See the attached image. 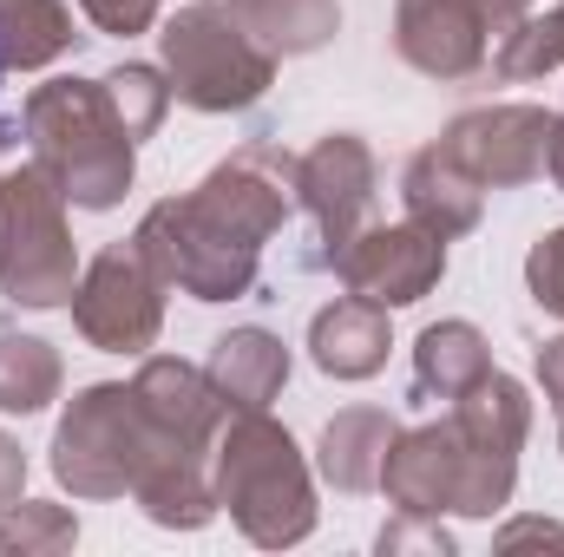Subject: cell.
Listing matches in <instances>:
<instances>
[{
  "mask_svg": "<svg viewBox=\"0 0 564 557\" xmlns=\"http://www.w3.org/2000/svg\"><path fill=\"white\" fill-rule=\"evenodd\" d=\"M20 139L33 144V164L66 190L79 210H112L132 190V132L119 125L106 79H46L20 106Z\"/></svg>",
  "mask_w": 564,
  "mask_h": 557,
  "instance_id": "6da1fadb",
  "label": "cell"
},
{
  "mask_svg": "<svg viewBox=\"0 0 564 557\" xmlns=\"http://www.w3.org/2000/svg\"><path fill=\"white\" fill-rule=\"evenodd\" d=\"M210 492L217 512L237 518V532L263 551H289L315 532V479L263 407L230 414L210 439Z\"/></svg>",
  "mask_w": 564,
  "mask_h": 557,
  "instance_id": "7a4b0ae2",
  "label": "cell"
},
{
  "mask_svg": "<svg viewBox=\"0 0 564 557\" xmlns=\"http://www.w3.org/2000/svg\"><path fill=\"white\" fill-rule=\"evenodd\" d=\"M519 485V452L479 439L473 426L446 414L440 426L394 433L388 466H381V492L394 499V512H421V518H492L512 505Z\"/></svg>",
  "mask_w": 564,
  "mask_h": 557,
  "instance_id": "3957f363",
  "label": "cell"
},
{
  "mask_svg": "<svg viewBox=\"0 0 564 557\" xmlns=\"http://www.w3.org/2000/svg\"><path fill=\"white\" fill-rule=\"evenodd\" d=\"M164 79L191 112H250L276 86V53L230 13V0H191L158 26Z\"/></svg>",
  "mask_w": 564,
  "mask_h": 557,
  "instance_id": "277c9868",
  "label": "cell"
},
{
  "mask_svg": "<svg viewBox=\"0 0 564 557\" xmlns=\"http://www.w3.org/2000/svg\"><path fill=\"white\" fill-rule=\"evenodd\" d=\"M164 446H177V439H164L144 419L139 394L119 381H99L53 426V479L73 499H126L132 479L144 472V459Z\"/></svg>",
  "mask_w": 564,
  "mask_h": 557,
  "instance_id": "5b68a950",
  "label": "cell"
},
{
  "mask_svg": "<svg viewBox=\"0 0 564 557\" xmlns=\"http://www.w3.org/2000/svg\"><path fill=\"white\" fill-rule=\"evenodd\" d=\"M132 243L151 263V276L164 288H184L191 302H237L257 288V270H263V250L243 243L217 210H204L197 190L151 204Z\"/></svg>",
  "mask_w": 564,
  "mask_h": 557,
  "instance_id": "8992f818",
  "label": "cell"
},
{
  "mask_svg": "<svg viewBox=\"0 0 564 557\" xmlns=\"http://www.w3.org/2000/svg\"><path fill=\"white\" fill-rule=\"evenodd\" d=\"M73 288L79 256L66 230V190L40 164H20L0 177V295L20 308H59Z\"/></svg>",
  "mask_w": 564,
  "mask_h": 557,
  "instance_id": "52a82bcc",
  "label": "cell"
},
{
  "mask_svg": "<svg viewBox=\"0 0 564 557\" xmlns=\"http://www.w3.org/2000/svg\"><path fill=\"white\" fill-rule=\"evenodd\" d=\"M295 204L308 210V243H315L302 250V270H335L341 250L375 217V151L355 132H328L315 151L295 157Z\"/></svg>",
  "mask_w": 564,
  "mask_h": 557,
  "instance_id": "ba28073f",
  "label": "cell"
},
{
  "mask_svg": "<svg viewBox=\"0 0 564 557\" xmlns=\"http://www.w3.org/2000/svg\"><path fill=\"white\" fill-rule=\"evenodd\" d=\"M525 13L519 0H401L394 53L426 79H473Z\"/></svg>",
  "mask_w": 564,
  "mask_h": 557,
  "instance_id": "9c48e42d",
  "label": "cell"
},
{
  "mask_svg": "<svg viewBox=\"0 0 564 557\" xmlns=\"http://www.w3.org/2000/svg\"><path fill=\"white\" fill-rule=\"evenodd\" d=\"M66 308H73V328L99 354H144L164 328V282L151 276L139 243H112L86 263Z\"/></svg>",
  "mask_w": 564,
  "mask_h": 557,
  "instance_id": "30bf717a",
  "label": "cell"
},
{
  "mask_svg": "<svg viewBox=\"0 0 564 557\" xmlns=\"http://www.w3.org/2000/svg\"><path fill=\"white\" fill-rule=\"evenodd\" d=\"M440 151L486 190H519L532 177H545V151H552V112L545 106H479L459 112L446 125Z\"/></svg>",
  "mask_w": 564,
  "mask_h": 557,
  "instance_id": "8fae6325",
  "label": "cell"
},
{
  "mask_svg": "<svg viewBox=\"0 0 564 557\" xmlns=\"http://www.w3.org/2000/svg\"><path fill=\"white\" fill-rule=\"evenodd\" d=\"M335 276H341L348 295H361V302L414 308V302L433 295L440 276H446V237H433L421 223H368V230L341 250Z\"/></svg>",
  "mask_w": 564,
  "mask_h": 557,
  "instance_id": "7c38bea8",
  "label": "cell"
},
{
  "mask_svg": "<svg viewBox=\"0 0 564 557\" xmlns=\"http://www.w3.org/2000/svg\"><path fill=\"white\" fill-rule=\"evenodd\" d=\"M197 204L217 210L237 237H250V243L263 250L282 223H289V210H295V157L270 139L243 144V151H230V157L197 184Z\"/></svg>",
  "mask_w": 564,
  "mask_h": 557,
  "instance_id": "4fadbf2b",
  "label": "cell"
},
{
  "mask_svg": "<svg viewBox=\"0 0 564 557\" xmlns=\"http://www.w3.org/2000/svg\"><path fill=\"white\" fill-rule=\"evenodd\" d=\"M132 394H139L144 419H151L164 439L197 446V452H210L217 426L230 419V401L217 394V381H210L204 368L177 361V354H151L139 374H132Z\"/></svg>",
  "mask_w": 564,
  "mask_h": 557,
  "instance_id": "5bb4252c",
  "label": "cell"
},
{
  "mask_svg": "<svg viewBox=\"0 0 564 557\" xmlns=\"http://www.w3.org/2000/svg\"><path fill=\"white\" fill-rule=\"evenodd\" d=\"M388 348H394V335H388V308L381 302L341 295V302H328L308 321V354H315V368L328 381H368V374H381Z\"/></svg>",
  "mask_w": 564,
  "mask_h": 557,
  "instance_id": "9a60e30c",
  "label": "cell"
},
{
  "mask_svg": "<svg viewBox=\"0 0 564 557\" xmlns=\"http://www.w3.org/2000/svg\"><path fill=\"white\" fill-rule=\"evenodd\" d=\"M132 505L164 532H204L217 518V492H210V466L197 446H164L144 459L132 479Z\"/></svg>",
  "mask_w": 564,
  "mask_h": 557,
  "instance_id": "2e32d148",
  "label": "cell"
},
{
  "mask_svg": "<svg viewBox=\"0 0 564 557\" xmlns=\"http://www.w3.org/2000/svg\"><path fill=\"white\" fill-rule=\"evenodd\" d=\"M401 204H408V223H421L433 237H466V230H479V210H486V190L440 151V144H426L408 157V171H401Z\"/></svg>",
  "mask_w": 564,
  "mask_h": 557,
  "instance_id": "e0dca14e",
  "label": "cell"
},
{
  "mask_svg": "<svg viewBox=\"0 0 564 557\" xmlns=\"http://www.w3.org/2000/svg\"><path fill=\"white\" fill-rule=\"evenodd\" d=\"M204 374L217 381V394L230 401V414H250V407H270L289 381V348L270 328H230L210 341V361Z\"/></svg>",
  "mask_w": 564,
  "mask_h": 557,
  "instance_id": "ac0fdd59",
  "label": "cell"
},
{
  "mask_svg": "<svg viewBox=\"0 0 564 557\" xmlns=\"http://www.w3.org/2000/svg\"><path fill=\"white\" fill-rule=\"evenodd\" d=\"M394 414L388 407H348L322 426V479L335 492H381V466H388V446H394Z\"/></svg>",
  "mask_w": 564,
  "mask_h": 557,
  "instance_id": "d6986e66",
  "label": "cell"
},
{
  "mask_svg": "<svg viewBox=\"0 0 564 557\" xmlns=\"http://www.w3.org/2000/svg\"><path fill=\"white\" fill-rule=\"evenodd\" d=\"M486 374H492V354L473 321H433L414 341V401H459Z\"/></svg>",
  "mask_w": 564,
  "mask_h": 557,
  "instance_id": "ffe728a7",
  "label": "cell"
},
{
  "mask_svg": "<svg viewBox=\"0 0 564 557\" xmlns=\"http://www.w3.org/2000/svg\"><path fill=\"white\" fill-rule=\"evenodd\" d=\"M86 33L73 26L66 0H0V59L7 73H40L66 59Z\"/></svg>",
  "mask_w": 564,
  "mask_h": 557,
  "instance_id": "44dd1931",
  "label": "cell"
},
{
  "mask_svg": "<svg viewBox=\"0 0 564 557\" xmlns=\"http://www.w3.org/2000/svg\"><path fill=\"white\" fill-rule=\"evenodd\" d=\"M230 13H237L276 59H295V53L328 46L335 26H341V7H335V0H230Z\"/></svg>",
  "mask_w": 564,
  "mask_h": 557,
  "instance_id": "7402d4cb",
  "label": "cell"
},
{
  "mask_svg": "<svg viewBox=\"0 0 564 557\" xmlns=\"http://www.w3.org/2000/svg\"><path fill=\"white\" fill-rule=\"evenodd\" d=\"M59 348L40 335H0V414H40L59 401Z\"/></svg>",
  "mask_w": 564,
  "mask_h": 557,
  "instance_id": "603a6c76",
  "label": "cell"
},
{
  "mask_svg": "<svg viewBox=\"0 0 564 557\" xmlns=\"http://www.w3.org/2000/svg\"><path fill=\"white\" fill-rule=\"evenodd\" d=\"M79 545V518L66 505H46V499H13L0 512V551L13 557H59Z\"/></svg>",
  "mask_w": 564,
  "mask_h": 557,
  "instance_id": "cb8c5ba5",
  "label": "cell"
},
{
  "mask_svg": "<svg viewBox=\"0 0 564 557\" xmlns=\"http://www.w3.org/2000/svg\"><path fill=\"white\" fill-rule=\"evenodd\" d=\"M564 66V0L552 13H525L506 40H499V53H492V73L499 79H539V73H552Z\"/></svg>",
  "mask_w": 564,
  "mask_h": 557,
  "instance_id": "d4e9b609",
  "label": "cell"
},
{
  "mask_svg": "<svg viewBox=\"0 0 564 557\" xmlns=\"http://www.w3.org/2000/svg\"><path fill=\"white\" fill-rule=\"evenodd\" d=\"M106 99H112V112H119V125L132 132V139H151L158 125H164V112H171V79L158 73V66H144V59H126V66H112L106 73Z\"/></svg>",
  "mask_w": 564,
  "mask_h": 557,
  "instance_id": "484cf974",
  "label": "cell"
},
{
  "mask_svg": "<svg viewBox=\"0 0 564 557\" xmlns=\"http://www.w3.org/2000/svg\"><path fill=\"white\" fill-rule=\"evenodd\" d=\"M525 288H532V302H539L545 315L564 321V230H545V237L532 243V256H525Z\"/></svg>",
  "mask_w": 564,
  "mask_h": 557,
  "instance_id": "4316f807",
  "label": "cell"
},
{
  "mask_svg": "<svg viewBox=\"0 0 564 557\" xmlns=\"http://www.w3.org/2000/svg\"><path fill=\"white\" fill-rule=\"evenodd\" d=\"M381 557H401V551H433V557H453V532L440 518H421V512H401L381 538H375Z\"/></svg>",
  "mask_w": 564,
  "mask_h": 557,
  "instance_id": "83f0119b",
  "label": "cell"
},
{
  "mask_svg": "<svg viewBox=\"0 0 564 557\" xmlns=\"http://www.w3.org/2000/svg\"><path fill=\"white\" fill-rule=\"evenodd\" d=\"M79 7H86V20H93L99 33L132 40V33H151V26H158V7H164V0H79Z\"/></svg>",
  "mask_w": 564,
  "mask_h": 557,
  "instance_id": "f1b7e54d",
  "label": "cell"
},
{
  "mask_svg": "<svg viewBox=\"0 0 564 557\" xmlns=\"http://www.w3.org/2000/svg\"><path fill=\"white\" fill-rule=\"evenodd\" d=\"M20 492H26V452H20L13 433H0V512H7Z\"/></svg>",
  "mask_w": 564,
  "mask_h": 557,
  "instance_id": "f546056e",
  "label": "cell"
},
{
  "mask_svg": "<svg viewBox=\"0 0 564 557\" xmlns=\"http://www.w3.org/2000/svg\"><path fill=\"white\" fill-rule=\"evenodd\" d=\"M539 387H545V401L564 414V335L539 348Z\"/></svg>",
  "mask_w": 564,
  "mask_h": 557,
  "instance_id": "4dcf8cb0",
  "label": "cell"
},
{
  "mask_svg": "<svg viewBox=\"0 0 564 557\" xmlns=\"http://www.w3.org/2000/svg\"><path fill=\"white\" fill-rule=\"evenodd\" d=\"M525 538H545V545H564V525H552V518H519V525H506V532H499V551H519Z\"/></svg>",
  "mask_w": 564,
  "mask_h": 557,
  "instance_id": "1f68e13d",
  "label": "cell"
},
{
  "mask_svg": "<svg viewBox=\"0 0 564 557\" xmlns=\"http://www.w3.org/2000/svg\"><path fill=\"white\" fill-rule=\"evenodd\" d=\"M545 171H552V184L564 190V119H552V151H545Z\"/></svg>",
  "mask_w": 564,
  "mask_h": 557,
  "instance_id": "d6a6232c",
  "label": "cell"
},
{
  "mask_svg": "<svg viewBox=\"0 0 564 557\" xmlns=\"http://www.w3.org/2000/svg\"><path fill=\"white\" fill-rule=\"evenodd\" d=\"M558 446H564V414H558Z\"/></svg>",
  "mask_w": 564,
  "mask_h": 557,
  "instance_id": "836d02e7",
  "label": "cell"
},
{
  "mask_svg": "<svg viewBox=\"0 0 564 557\" xmlns=\"http://www.w3.org/2000/svg\"><path fill=\"white\" fill-rule=\"evenodd\" d=\"M0 79H7V59H0Z\"/></svg>",
  "mask_w": 564,
  "mask_h": 557,
  "instance_id": "e575fe53",
  "label": "cell"
},
{
  "mask_svg": "<svg viewBox=\"0 0 564 557\" xmlns=\"http://www.w3.org/2000/svg\"><path fill=\"white\" fill-rule=\"evenodd\" d=\"M519 7H532V0H519Z\"/></svg>",
  "mask_w": 564,
  "mask_h": 557,
  "instance_id": "d590c367",
  "label": "cell"
}]
</instances>
